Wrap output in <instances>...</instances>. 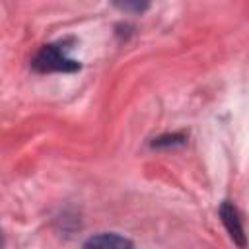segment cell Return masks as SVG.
Here are the masks:
<instances>
[{
	"instance_id": "cell-1",
	"label": "cell",
	"mask_w": 249,
	"mask_h": 249,
	"mask_svg": "<svg viewBox=\"0 0 249 249\" xmlns=\"http://www.w3.org/2000/svg\"><path fill=\"white\" fill-rule=\"evenodd\" d=\"M70 47L66 45V41H58V43H49L45 45L35 58L31 60L33 70L37 72H76L80 70V62L76 58L70 56Z\"/></svg>"
},
{
	"instance_id": "cell-2",
	"label": "cell",
	"mask_w": 249,
	"mask_h": 249,
	"mask_svg": "<svg viewBox=\"0 0 249 249\" xmlns=\"http://www.w3.org/2000/svg\"><path fill=\"white\" fill-rule=\"evenodd\" d=\"M220 218H222V224L226 226L230 237L243 249L245 247V233H243V226H241V218H239V212L237 208L233 206V202L230 200H224L220 204V210H218Z\"/></svg>"
},
{
	"instance_id": "cell-3",
	"label": "cell",
	"mask_w": 249,
	"mask_h": 249,
	"mask_svg": "<svg viewBox=\"0 0 249 249\" xmlns=\"http://www.w3.org/2000/svg\"><path fill=\"white\" fill-rule=\"evenodd\" d=\"M82 249H134V243L124 235L105 231V233H97L86 239Z\"/></svg>"
},
{
	"instance_id": "cell-4",
	"label": "cell",
	"mask_w": 249,
	"mask_h": 249,
	"mask_svg": "<svg viewBox=\"0 0 249 249\" xmlns=\"http://www.w3.org/2000/svg\"><path fill=\"white\" fill-rule=\"evenodd\" d=\"M185 142V136H181V134H171V136H160V138H156L154 142H152V146L156 148H161V146H175V144H183Z\"/></svg>"
},
{
	"instance_id": "cell-5",
	"label": "cell",
	"mask_w": 249,
	"mask_h": 249,
	"mask_svg": "<svg viewBox=\"0 0 249 249\" xmlns=\"http://www.w3.org/2000/svg\"><path fill=\"white\" fill-rule=\"evenodd\" d=\"M0 249H4V235H2V231H0Z\"/></svg>"
}]
</instances>
